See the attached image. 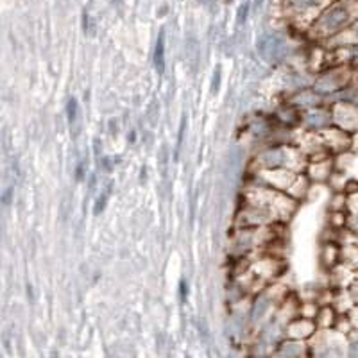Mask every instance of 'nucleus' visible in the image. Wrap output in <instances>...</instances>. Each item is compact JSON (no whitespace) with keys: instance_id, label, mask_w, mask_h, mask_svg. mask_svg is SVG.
Returning a JSON list of instances; mask_svg holds the SVG:
<instances>
[{"instance_id":"obj_1","label":"nucleus","mask_w":358,"mask_h":358,"mask_svg":"<svg viewBox=\"0 0 358 358\" xmlns=\"http://www.w3.org/2000/svg\"><path fill=\"white\" fill-rule=\"evenodd\" d=\"M165 45H163V33L159 34L158 43H156V50H155V65L159 72H163L165 69Z\"/></svg>"},{"instance_id":"obj_2","label":"nucleus","mask_w":358,"mask_h":358,"mask_svg":"<svg viewBox=\"0 0 358 358\" xmlns=\"http://www.w3.org/2000/svg\"><path fill=\"white\" fill-rule=\"evenodd\" d=\"M69 115H70V120H73V118H76V101H70V104H69Z\"/></svg>"}]
</instances>
